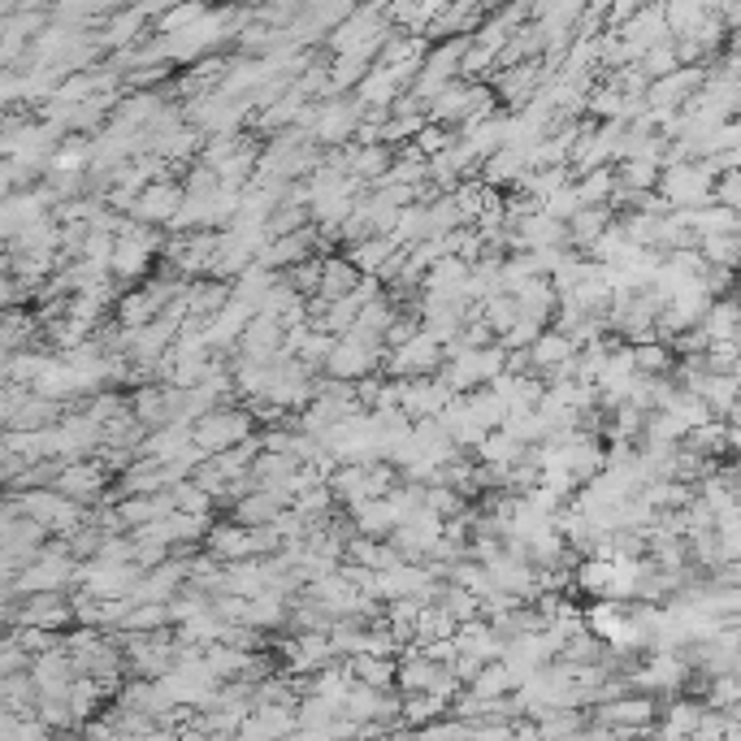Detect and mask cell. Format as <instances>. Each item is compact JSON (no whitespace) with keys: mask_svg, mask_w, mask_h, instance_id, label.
Masks as SVG:
<instances>
[{"mask_svg":"<svg viewBox=\"0 0 741 741\" xmlns=\"http://www.w3.org/2000/svg\"><path fill=\"white\" fill-rule=\"evenodd\" d=\"M247 433H252V421L243 417V412H208V417H199V426L192 429V442L199 451H213V447H231V442H247Z\"/></svg>","mask_w":741,"mask_h":741,"instance_id":"obj_1","label":"cell"},{"mask_svg":"<svg viewBox=\"0 0 741 741\" xmlns=\"http://www.w3.org/2000/svg\"><path fill=\"white\" fill-rule=\"evenodd\" d=\"M295 729V706H256L238 724V741H291Z\"/></svg>","mask_w":741,"mask_h":741,"instance_id":"obj_2","label":"cell"},{"mask_svg":"<svg viewBox=\"0 0 741 741\" xmlns=\"http://www.w3.org/2000/svg\"><path fill=\"white\" fill-rule=\"evenodd\" d=\"M438 360H442V348L429 339L426 330H417V334H412L403 348H394V355H390V369L417 382V378H429V369H433Z\"/></svg>","mask_w":741,"mask_h":741,"instance_id":"obj_3","label":"cell"},{"mask_svg":"<svg viewBox=\"0 0 741 741\" xmlns=\"http://www.w3.org/2000/svg\"><path fill=\"white\" fill-rule=\"evenodd\" d=\"M451 711V702L438 699V694H412V699H399V720L417 733V729H426L433 720H442Z\"/></svg>","mask_w":741,"mask_h":741,"instance_id":"obj_4","label":"cell"},{"mask_svg":"<svg viewBox=\"0 0 741 741\" xmlns=\"http://www.w3.org/2000/svg\"><path fill=\"white\" fill-rule=\"evenodd\" d=\"M507 690H516V681H511V672H507L504 663H486V667L468 681V694L481 702H504Z\"/></svg>","mask_w":741,"mask_h":741,"instance_id":"obj_5","label":"cell"},{"mask_svg":"<svg viewBox=\"0 0 741 741\" xmlns=\"http://www.w3.org/2000/svg\"><path fill=\"white\" fill-rule=\"evenodd\" d=\"M607 226H612V208H582L568 222V243H594Z\"/></svg>","mask_w":741,"mask_h":741,"instance_id":"obj_6","label":"cell"},{"mask_svg":"<svg viewBox=\"0 0 741 741\" xmlns=\"http://www.w3.org/2000/svg\"><path fill=\"white\" fill-rule=\"evenodd\" d=\"M183 204V195L174 187H156L139 199V217H156V222H174V208Z\"/></svg>","mask_w":741,"mask_h":741,"instance_id":"obj_7","label":"cell"},{"mask_svg":"<svg viewBox=\"0 0 741 741\" xmlns=\"http://www.w3.org/2000/svg\"><path fill=\"white\" fill-rule=\"evenodd\" d=\"M468 733H472V724L465 720H433L426 729H417L412 741H468Z\"/></svg>","mask_w":741,"mask_h":741,"instance_id":"obj_8","label":"cell"}]
</instances>
